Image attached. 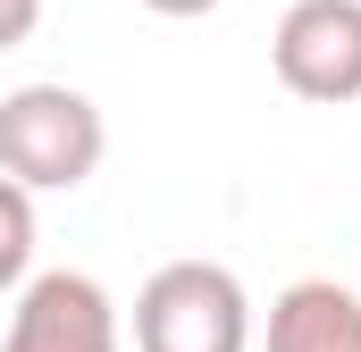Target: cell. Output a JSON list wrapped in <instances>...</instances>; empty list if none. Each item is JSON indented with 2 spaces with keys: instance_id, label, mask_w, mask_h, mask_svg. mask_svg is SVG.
Listing matches in <instances>:
<instances>
[{
  "instance_id": "cell-1",
  "label": "cell",
  "mask_w": 361,
  "mask_h": 352,
  "mask_svg": "<svg viewBox=\"0 0 361 352\" xmlns=\"http://www.w3.org/2000/svg\"><path fill=\"white\" fill-rule=\"evenodd\" d=\"M109 160V126L76 84H17L0 92V176L25 193H76Z\"/></svg>"
},
{
  "instance_id": "cell-2",
  "label": "cell",
  "mask_w": 361,
  "mask_h": 352,
  "mask_svg": "<svg viewBox=\"0 0 361 352\" xmlns=\"http://www.w3.org/2000/svg\"><path fill=\"white\" fill-rule=\"evenodd\" d=\"M135 352H252V294L219 260H169L135 294Z\"/></svg>"
},
{
  "instance_id": "cell-3",
  "label": "cell",
  "mask_w": 361,
  "mask_h": 352,
  "mask_svg": "<svg viewBox=\"0 0 361 352\" xmlns=\"http://www.w3.org/2000/svg\"><path fill=\"white\" fill-rule=\"evenodd\" d=\"M269 68L294 101H361V0H294L269 34Z\"/></svg>"
},
{
  "instance_id": "cell-4",
  "label": "cell",
  "mask_w": 361,
  "mask_h": 352,
  "mask_svg": "<svg viewBox=\"0 0 361 352\" xmlns=\"http://www.w3.org/2000/svg\"><path fill=\"white\" fill-rule=\"evenodd\" d=\"M0 352H118V302L85 268H42L25 277Z\"/></svg>"
},
{
  "instance_id": "cell-5",
  "label": "cell",
  "mask_w": 361,
  "mask_h": 352,
  "mask_svg": "<svg viewBox=\"0 0 361 352\" xmlns=\"http://www.w3.org/2000/svg\"><path fill=\"white\" fill-rule=\"evenodd\" d=\"M269 352H361V294L336 277H294L269 302Z\"/></svg>"
},
{
  "instance_id": "cell-6",
  "label": "cell",
  "mask_w": 361,
  "mask_h": 352,
  "mask_svg": "<svg viewBox=\"0 0 361 352\" xmlns=\"http://www.w3.org/2000/svg\"><path fill=\"white\" fill-rule=\"evenodd\" d=\"M42 244V218H34V193L0 176V294H25V268Z\"/></svg>"
},
{
  "instance_id": "cell-7",
  "label": "cell",
  "mask_w": 361,
  "mask_h": 352,
  "mask_svg": "<svg viewBox=\"0 0 361 352\" xmlns=\"http://www.w3.org/2000/svg\"><path fill=\"white\" fill-rule=\"evenodd\" d=\"M34 25H42V0H0V51L34 42Z\"/></svg>"
},
{
  "instance_id": "cell-8",
  "label": "cell",
  "mask_w": 361,
  "mask_h": 352,
  "mask_svg": "<svg viewBox=\"0 0 361 352\" xmlns=\"http://www.w3.org/2000/svg\"><path fill=\"white\" fill-rule=\"evenodd\" d=\"M143 8H152V17H210L219 0H143Z\"/></svg>"
}]
</instances>
